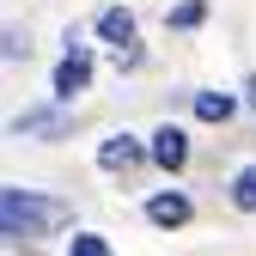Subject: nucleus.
Wrapping results in <instances>:
<instances>
[{"label":"nucleus","instance_id":"7","mask_svg":"<svg viewBox=\"0 0 256 256\" xmlns=\"http://www.w3.org/2000/svg\"><path fill=\"white\" fill-rule=\"evenodd\" d=\"M189 116H196L202 128H226V122L244 116V92H232V86H196L189 92Z\"/></svg>","mask_w":256,"mask_h":256},{"label":"nucleus","instance_id":"1","mask_svg":"<svg viewBox=\"0 0 256 256\" xmlns=\"http://www.w3.org/2000/svg\"><path fill=\"white\" fill-rule=\"evenodd\" d=\"M68 232H80V214H74L68 196L37 189V183L0 189V238H6V250H37V244L68 238Z\"/></svg>","mask_w":256,"mask_h":256},{"label":"nucleus","instance_id":"11","mask_svg":"<svg viewBox=\"0 0 256 256\" xmlns=\"http://www.w3.org/2000/svg\"><path fill=\"white\" fill-rule=\"evenodd\" d=\"M146 61H152V49H146V37H134L128 49H110V74L116 80H134V74H146Z\"/></svg>","mask_w":256,"mask_h":256},{"label":"nucleus","instance_id":"4","mask_svg":"<svg viewBox=\"0 0 256 256\" xmlns=\"http://www.w3.org/2000/svg\"><path fill=\"white\" fill-rule=\"evenodd\" d=\"M98 171L110 183H134L140 171H152V152H146V134H134V128H110V134L98 140Z\"/></svg>","mask_w":256,"mask_h":256},{"label":"nucleus","instance_id":"6","mask_svg":"<svg viewBox=\"0 0 256 256\" xmlns=\"http://www.w3.org/2000/svg\"><path fill=\"white\" fill-rule=\"evenodd\" d=\"M140 220H146L152 232H183L189 220H196V196L177 189V183H165V189H152V196L140 202Z\"/></svg>","mask_w":256,"mask_h":256},{"label":"nucleus","instance_id":"10","mask_svg":"<svg viewBox=\"0 0 256 256\" xmlns=\"http://www.w3.org/2000/svg\"><path fill=\"white\" fill-rule=\"evenodd\" d=\"M226 202H232V214H256V158L226 177Z\"/></svg>","mask_w":256,"mask_h":256},{"label":"nucleus","instance_id":"8","mask_svg":"<svg viewBox=\"0 0 256 256\" xmlns=\"http://www.w3.org/2000/svg\"><path fill=\"white\" fill-rule=\"evenodd\" d=\"M92 37H98L104 49H128V43L140 37V12L128 6V0H110V6L92 12Z\"/></svg>","mask_w":256,"mask_h":256},{"label":"nucleus","instance_id":"9","mask_svg":"<svg viewBox=\"0 0 256 256\" xmlns=\"http://www.w3.org/2000/svg\"><path fill=\"white\" fill-rule=\"evenodd\" d=\"M214 18V0H171L165 6V37H196Z\"/></svg>","mask_w":256,"mask_h":256},{"label":"nucleus","instance_id":"12","mask_svg":"<svg viewBox=\"0 0 256 256\" xmlns=\"http://www.w3.org/2000/svg\"><path fill=\"white\" fill-rule=\"evenodd\" d=\"M61 256H116V244H110V232H92V226H80V232H68Z\"/></svg>","mask_w":256,"mask_h":256},{"label":"nucleus","instance_id":"13","mask_svg":"<svg viewBox=\"0 0 256 256\" xmlns=\"http://www.w3.org/2000/svg\"><path fill=\"white\" fill-rule=\"evenodd\" d=\"M0 55H6V68H18V61H30V30L18 24V18H6V30H0Z\"/></svg>","mask_w":256,"mask_h":256},{"label":"nucleus","instance_id":"15","mask_svg":"<svg viewBox=\"0 0 256 256\" xmlns=\"http://www.w3.org/2000/svg\"><path fill=\"white\" fill-rule=\"evenodd\" d=\"M152 6H171V0H152Z\"/></svg>","mask_w":256,"mask_h":256},{"label":"nucleus","instance_id":"3","mask_svg":"<svg viewBox=\"0 0 256 256\" xmlns=\"http://www.w3.org/2000/svg\"><path fill=\"white\" fill-rule=\"evenodd\" d=\"M74 128H80V110L55 104V98H37V104H24L6 122V134L12 140H37V146H61V140H74Z\"/></svg>","mask_w":256,"mask_h":256},{"label":"nucleus","instance_id":"14","mask_svg":"<svg viewBox=\"0 0 256 256\" xmlns=\"http://www.w3.org/2000/svg\"><path fill=\"white\" fill-rule=\"evenodd\" d=\"M238 92H244V110L256 116V74H244V86H238Z\"/></svg>","mask_w":256,"mask_h":256},{"label":"nucleus","instance_id":"2","mask_svg":"<svg viewBox=\"0 0 256 256\" xmlns=\"http://www.w3.org/2000/svg\"><path fill=\"white\" fill-rule=\"evenodd\" d=\"M92 80H98V49L86 43L80 24H68V30H61V55H55V68H49V98L74 110L92 92Z\"/></svg>","mask_w":256,"mask_h":256},{"label":"nucleus","instance_id":"5","mask_svg":"<svg viewBox=\"0 0 256 256\" xmlns=\"http://www.w3.org/2000/svg\"><path fill=\"white\" fill-rule=\"evenodd\" d=\"M146 152H152V171L165 177V183H177L189 165H196V134H189L183 122L165 116V122H152V128H146Z\"/></svg>","mask_w":256,"mask_h":256}]
</instances>
